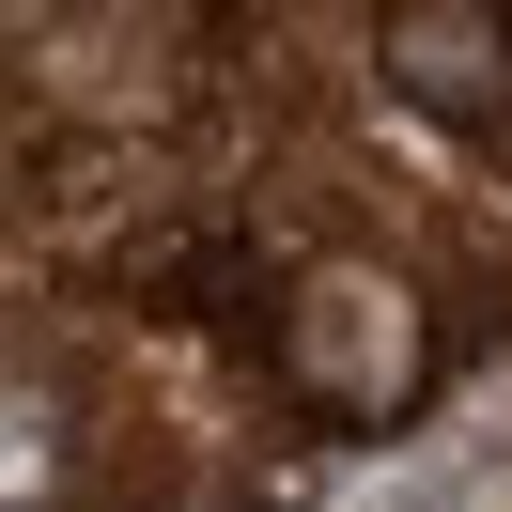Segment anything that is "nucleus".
<instances>
[{"instance_id":"nucleus-1","label":"nucleus","mask_w":512,"mask_h":512,"mask_svg":"<svg viewBox=\"0 0 512 512\" xmlns=\"http://www.w3.org/2000/svg\"><path fill=\"white\" fill-rule=\"evenodd\" d=\"M388 63H404L435 109H481V94H512V32H497V16H388Z\"/></svg>"}]
</instances>
